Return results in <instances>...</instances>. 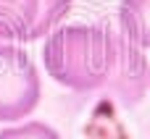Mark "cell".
I'll return each mask as SVG.
<instances>
[{"label": "cell", "mask_w": 150, "mask_h": 139, "mask_svg": "<svg viewBox=\"0 0 150 139\" xmlns=\"http://www.w3.org/2000/svg\"><path fill=\"white\" fill-rule=\"evenodd\" d=\"M0 139H61L55 129L42 121H29L24 126H8L0 131Z\"/></svg>", "instance_id": "cell-5"}, {"label": "cell", "mask_w": 150, "mask_h": 139, "mask_svg": "<svg viewBox=\"0 0 150 139\" xmlns=\"http://www.w3.org/2000/svg\"><path fill=\"white\" fill-rule=\"evenodd\" d=\"M47 74L74 92H105L137 105L150 87V63L121 24H76L50 32L42 47Z\"/></svg>", "instance_id": "cell-1"}, {"label": "cell", "mask_w": 150, "mask_h": 139, "mask_svg": "<svg viewBox=\"0 0 150 139\" xmlns=\"http://www.w3.org/2000/svg\"><path fill=\"white\" fill-rule=\"evenodd\" d=\"M40 102V76L26 50L0 42V121L26 118Z\"/></svg>", "instance_id": "cell-2"}, {"label": "cell", "mask_w": 150, "mask_h": 139, "mask_svg": "<svg viewBox=\"0 0 150 139\" xmlns=\"http://www.w3.org/2000/svg\"><path fill=\"white\" fill-rule=\"evenodd\" d=\"M119 24L140 47H150V0H121Z\"/></svg>", "instance_id": "cell-4"}, {"label": "cell", "mask_w": 150, "mask_h": 139, "mask_svg": "<svg viewBox=\"0 0 150 139\" xmlns=\"http://www.w3.org/2000/svg\"><path fill=\"white\" fill-rule=\"evenodd\" d=\"M74 0H0V39L3 42H34L50 34Z\"/></svg>", "instance_id": "cell-3"}]
</instances>
